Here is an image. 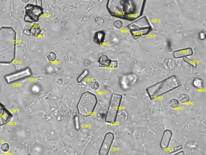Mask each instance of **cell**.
<instances>
[{"instance_id":"cell-1","label":"cell","mask_w":206,"mask_h":155,"mask_svg":"<svg viewBox=\"0 0 206 155\" xmlns=\"http://www.w3.org/2000/svg\"><path fill=\"white\" fill-rule=\"evenodd\" d=\"M16 33L11 27L0 29V64H9L16 56Z\"/></svg>"},{"instance_id":"cell-2","label":"cell","mask_w":206,"mask_h":155,"mask_svg":"<svg viewBox=\"0 0 206 155\" xmlns=\"http://www.w3.org/2000/svg\"><path fill=\"white\" fill-rule=\"evenodd\" d=\"M180 86L176 77L173 76L147 88L146 91L150 100H153Z\"/></svg>"},{"instance_id":"cell-3","label":"cell","mask_w":206,"mask_h":155,"mask_svg":"<svg viewBox=\"0 0 206 155\" xmlns=\"http://www.w3.org/2000/svg\"><path fill=\"white\" fill-rule=\"evenodd\" d=\"M98 103L97 97L94 93L86 91L82 94L77 103V111L79 115L84 117L91 116Z\"/></svg>"},{"instance_id":"cell-4","label":"cell","mask_w":206,"mask_h":155,"mask_svg":"<svg viewBox=\"0 0 206 155\" xmlns=\"http://www.w3.org/2000/svg\"><path fill=\"white\" fill-rule=\"evenodd\" d=\"M122 95L118 93H113L105 115V122L110 124L116 123L122 103Z\"/></svg>"},{"instance_id":"cell-5","label":"cell","mask_w":206,"mask_h":155,"mask_svg":"<svg viewBox=\"0 0 206 155\" xmlns=\"http://www.w3.org/2000/svg\"><path fill=\"white\" fill-rule=\"evenodd\" d=\"M132 34L135 37H141L147 34L151 30V27L146 17L137 20L128 25Z\"/></svg>"},{"instance_id":"cell-6","label":"cell","mask_w":206,"mask_h":155,"mask_svg":"<svg viewBox=\"0 0 206 155\" xmlns=\"http://www.w3.org/2000/svg\"><path fill=\"white\" fill-rule=\"evenodd\" d=\"M25 15L24 20L27 23L36 22L44 14V9L42 6L34 4H28L25 7Z\"/></svg>"},{"instance_id":"cell-7","label":"cell","mask_w":206,"mask_h":155,"mask_svg":"<svg viewBox=\"0 0 206 155\" xmlns=\"http://www.w3.org/2000/svg\"><path fill=\"white\" fill-rule=\"evenodd\" d=\"M32 75V70L29 68L11 73L5 76L6 82L7 84H12L31 76Z\"/></svg>"},{"instance_id":"cell-8","label":"cell","mask_w":206,"mask_h":155,"mask_svg":"<svg viewBox=\"0 0 206 155\" xmlns=\"http://www.w3.org/2000/svg\"><path fill=\"white\" fill-rule=\"evenodd\" d=\"M114 139L115 135L113 132H109L105 134L99 150V155H108Z\"/></svg>"},{"instance_id":"cell-9","label":"cell","mask_w":206,"mask_h":155,"mask_svg":"<svg viewBox=\"0 0 206 155\" xmlns=\"http://www.w3.org/2000/svg\"><path fill=\"white\" fill-rule=\"evenodd\" d=\"M172 136L173 133L171 130L166 129L164 131L160 143V145L162 148L165 149L168 147Z\"/></svg>"},{"instance_id":"cell-10","label":"cell","mask_w":206,"mask_h":155,"mask_svg":"<svg viewBox=\"0 0 206 155\" xmlns=\"http://www.w3.org/2000/svg\"><path fill=\"white\" fill-rule=\"evenodd\" d=\"M193 53V49L191 48H188L176 51L173 52V56L175 58L178 59L192 55Z\"/></svg>"},{"instance_id":"cell-11","label":"cell","mask_w":206,"mask_h":155,"mask_svg":"<svg viewBox=\"0 0 206 155\" xmlns=\"http://www.w3.org/2000/svg\"><path fill=\"white\" fill-rule=\"evenodd\" d=\"M105 36V33L104 31H97L95 33L94 37V41L98 45H102L104 42Z\"/></svg>"},{"instance_id":"cell-12","label":"cell","mask_w":206,"mask_h":155,"mask_svg":"<svg viewBox=\"0 0 206 155\" xmlns=\"http://www.w3.org/2000/svg\"><path fill=\"white\" fill-rule=\"evenodd\" d=\"M40 27L38 24H34L32 25L28 29V32L32 36L37 37L40 34L41 32Z\"/></svg>"},{"instance_id":"cell-13","label":"cell","mask_w":206,"mask_h":155,"mask_svg":"<svg viewBox=\"0 0 206 155\" xmlns=\"http://www.w3.org/2000/svg\"><path fill=\"white\" fill-rule=\"evenodd\" d=\"M111 62V59L105 55L101 56L98 60V63L100 67H109Z\"/></svg>"},{"instance_id":"cell-14","label":"cell","mask_w":206,"mask_h":155,"mask_svg":"<svg viewBox=\"0 0 206 155\" xmlns=\"http://www.w3.org/2000/svg\"><path fill=\"white\" fill-rule=\"evenodd\" d=\"M89 70L87 69L84 70L83 72L81 73V74L77 77V82L79 83H81L83 80L86 79L89 75Z\"/></svg>"},{"instance_id":"cell-15","label":"cell","mask_w":206,"mask_h":155,"mask_svg":"<svg viewBox=\"0 0 206 155\" xmlns=\"http://www.w3.org/2000/svg\"><path fill=\"white\" fill-rule=\"evenodd\" d=\"M203 82L200 79H196L193 81V85L197 89H201L202 88L203 86Z\"/></svg>"},{"instance_id":"cell-16","label":"cell","mask_w":206,"mask_h":155,"mask_svg":"<svg viewBox=\"0 0 206 155\" xmlns=\"http://www.w3.org/2000/svg\"><path fill=\"white\" fill-rule=\"evenodd\" d=\"M90 85L91 89L94 90H97L99 89L100 87V83L95 79H93L91 81Z\"/></svg>"},{"instance_id":"cell-17","label":"cell","mask_w":206,"mask_h":155,"mask_svg":"<svg viewBox=\"0 0 206 155\" xmlns=\"http://www.w3.org/2000/svg\"><path fill=\"white\" fill-rule=\"evenodd\" d=\"M190 99V97L189 95L184 93L182 94L180 96L179 100L181 102H182V103H187L189 102Z\"/></svg>"},{"instance_id":"cell-18","label":"cell","mask_w":206,"mask_h":155,"mask_svg":"<svg viewBox=\"0 0 206 155\" xmlns=\"http://www.w3.org/2000/svg\"><path fill=\"white\" fill-rule=\"evenodd\" d=\"M170 106L173 109L177 108L179 107L180 102L176 98H173L170 101Z\"/></svg>"},{"instance_id":"cell-19","label":"cell","mask_w":206,"mask_h":155,"mask_svg":"<svg viewBox=\"0 0 206 155\" xmlns=\"http://www.w3.org/2000/svg\"><path fill=\"white\" fill-rule=\"evenodd\" d=\"M47 58L49 61H54L56 60L57 56L55 52L51 51L48 54Z\"/></svg>"},{"instance_id":"cell-20","label":"cell","mask_w":206,"mask_h":155,"mask_svg":"<svg viewBox=\"0 0 206 155\" xmlns=\"http://www.w3.org/2000/svg\"><path fill=\"white\" fill-rule=\"evenodd\" d=\"M184 61H185L186 62L188 63V64H190L191 66L194 67H196V66H197V64H196V62L190 59L189 58H187V57H185V58H184Z\"/></svg>"},{"instance_id":"cell-21","label":"cell","mask_w":206,"mask_h":155,"mask_svg":"<svg viewBox=\"0 0 206 155\" xmlns=\"http://www.w3.org/2000/svg\"><path fill=\"white\" fill-rule=\"evenodd\" d=\"M1 151L3 152H7L9 149V145L7 143H4L2 144L1 147Z\"/></svg>"},{"instance_id":"cell-22","label":"cell","mask_w":206,"mask_h":155,"mask_svg":"<svg viewBox=\"0 0 206 155\" xmlns=\"http://www.w3.org/2000/svg\"><path fill=\"white\" fill-rule=\"evenodd\" d=\"M115 27L117 29H120L123 26V23L122 21L120 20H117L115 21L114 23Z\"/></svg>"},{"instance_id":"cell-23","label":"cell","mask_w":206,"mask_h":155,"mask_svg":"<svg viewBox=\"0 0 206 155\" xmlns=\"http://www.w3.org/2000/svg\"><path fill=\"white\" fill-rule=\"evenodd\" d=\"M95 21L96 23L100 26H102L104 23V19L101 17H96L95 19Z\"/></svg>"},{"instance_id":"cell-24","label":"cell","mask_w":206,"mask_h":155,"mask_svg":"<svg viewBox=\"0 0 206 155\" xmlns=\"http://www.w3.org/2000/svg\"><path fill=\"white\" fill-rule=\"evenodd\" d=\"M182 149V145H178V146H176V147H174L172 148L171 150V151L170 153H172L176 152Z\"/></svg>"},{"instance_id":"cell-25","label":"cell","mask_w":206,"mask_h":155,"mask_svg":"<svg viewBox=\"0 0 206 155\" xmlns=\"http://www.w3.org/2000/svg\"><path fill=\"white\" fill-rule=\"evenodd\" d=\"M118 66V62L116 61H112L111 64L110 65L109 67L110 68H117Z\"/></svg>"},{"instance_id":"cell-26","label":"cell","mask_w":206,"mask_h":155,"mask_svg":"<svg viewBox=\"0 0 206 155\" xmlns=\"http://www.w3.org/2000/svg\"><path fill=\"white\" fill-rule=\"evenodd\" d=\"M199 37L201 38V39H204L205 38V35L204 32H201L199 34Z\"/></svg>"},{"instance_id":"cell-27","label":"cell","mask_w":206,"mask_h":155,"mask_svg":"<svg viewBox=\"0 0 206 155\" xmlns=\"http://www.w3.org/2000/svg\"><path fill=\"white\" fill-rule=\"evenodd\" d=\"M173 155H185V154L183 151H180V152H178V153H177L176 154Z\"/></svg>"},{"instance_id":"cell-28","label":"cell","mask_w":206,"mask_h":155,"mask_svg":"<svg viewBox=\"0 0 206 155\" xmlns=\"http://www.w3.org/2000/svg\"></svg>"}]
</instances>
